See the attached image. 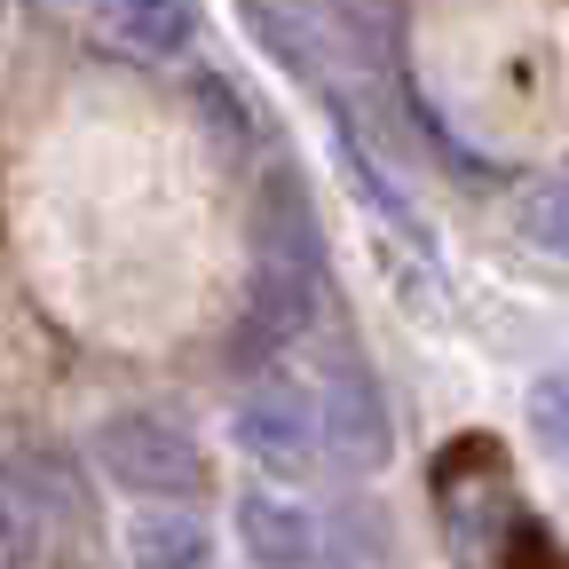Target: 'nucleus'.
Masks as SVG:
<instances>
[{"instance_id":"obj_12","label":"nucleus","mask_w":569,"mask_h":569,"mask_svg":"<svg viewBox=\"0 0 569 569\" xmlns=\"http://www.w3.org/2000/svg\"><path fill=\"white\" fill-rule=\"evenodd\" d=\"M0 17H9V0H0Z\"/></svg>"},{"instance_id":"obj_1","label":"nucleus","mask_w":569,"mask_h":569,"mask_svg":"<svg viewBox=\"0 0 569 569\" xmlns=\"http://www.w3.org/2000/svg\"><path fill=\"white\" fill-rule=\"evenodd\" d=\"M96 467L134 498H198L206 490V451L167 411H111L96 427Z\"/></svg>"},{"instance_id":"obj_7","label":"nucleus","mask_w":569,"mask_h":569,"mask_svg":"<svg viewBox=\"0 0 569 569\" xmlns=\"http://www.w3.org/2000/svg\"><path fill=\"white\" fill-rule=\"evenodd\" d=\"M96 32L134 63H174L198 40V0H96Z\"/></svg>"},{"instance_id":"obj_3","label":"nucleus","mask_w":569,"mask_h":569,"mask_svg":"<svg viewBox=\"0 0 569 569\" xmlns=\"http://www.w3.org/2000/svg\"><path fill=\"white\" fill-rule=\"evenodd\" d=\"M230 436L253 467L269 475H309L325 459V419H317V388H293V380H261L238 396L230 411Z\"/></svg>"},{"instance_id":"obj_4","label":"nucleus","mask_w":569,"mask_h":569,"mask_svg":"<svg viewBox=\"0 0 569 569\" xmlns=\"http://www.w3.org/2000/svg\"><path fill=\"white\" fill-rule=\"evenodd\" d=\"M309 317H317V277L253 261L246 317H238V365H269L277 348H293V340L309 332Z\"/></svg>"},{"instance_id":"obj_5","label":"nucleus","mask_w":569,"mask_h":569,"mask_svg":"<svg viewBox=\"0 0 569 569\" xmlns=\"http://www.w3.org/2000/svg\"><path fill=\"white\" fill-rule=\"evenodd\" d=\"M253 261L301 269V277H317V261H325L317 213H309V190H301L293 167H269V182H261V206H253Z\"/></svg>"},{"instance_id":"obj_2","label":"nucleus","mask_w":569,"mask_h":569,"mask_svg":"<svg viewBox=\"0 0 569 569\" xmlns=\"http://www.w3.org/2000/svg\"><path fill=\"white\" fill-rule=\"evenodd\" d=\"M317 419H325V459L340 475H380L396 459V419L380 380L356 365V356H332L325 380H317Z\"/></svg>"},{"instance_id":"obj_9","label":"nucleus","mask_w":569,"mask_h":569,"mask_svg":"<svg viewBox=\"0 0 569 569\" xmlns=\"http://www.w3.org/2000/svg\"><path fill=\"white\" fill-rule=\"evenodd\" d=\"M515 222H522V238H530L538 253L569 261V174H538V182L515 198Z\"/></svg>"},{"instance_id":"obj_6","label":"nucleus","mask_w":569,"mask_h":569,"mask_svg":"<svg viewBox=\"0 0 569 569\" xmlns=\"http://www.w3.org/2000/svg\"><path fill=\"white\" fill-rule=\"evenodd\" d=\"M317 546H325V530L301 498H284V490H246L238 498V553L253 569H309Z\"/></svg>"},{"instance_id":"obj_10","label":"nucleus","mask_w":569,"mask_h":569,"mask_svg":"<svg viewBox=\"0 0 569 569\" xmlns=\"http://www.w3.org/2000/svg\"><path fill=\"white\" fill-rule=\"evenodd\" d=\"M530 427H538L553 451H569V372H546L530 388Z\"/></svg>"},{"instance_id":"obj_11","label":"nucleus","mask_w":569,"mask_h":569,"mask_svg":"<svg viewBox=\"0 0 569 569\" xmlns=\"http://www.w3.org/2000/svg\"><path fill=\"white\" fill-rule=\"evenodd\" d=\"M198 103H206V119L222 127L230 142H246V134H253V103H238V88H230V80H198Z\"/></svg>"},{"instance_id":"obj_8","label":"nucleus","mask_w":569,"mask_h":569,"mask_svg":"<svg viewBox=\"0 0 569 569\" xmlns=\"http://www.w3.org/2000/svg\"><path fill=\"white\" fill-rule=\"evenodd\" d=\"M127 561L134 569H213V522L190 498H151L127 515Z\"/></svg>"}]
</instances>
